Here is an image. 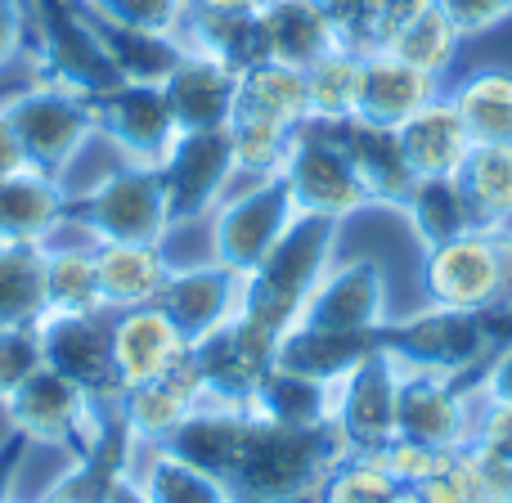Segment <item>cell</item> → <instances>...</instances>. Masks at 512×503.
I'll return each instance as SVG.
<instances>
[{"label": "cell", "instance_id": "6da1fadb", "mask_svg": "<svg viewBox=\"0 0 512 503\" xmlns=\"http://www.w3.org/2000/svg\"><path fill=\"white\" fill-rule=\"evenodd\" d=\"M346 454L351 450L333 423L283 427L252 414L230 490L239 503H315Z\"/></svg>", "mask_w": 512, "mask_h": 503}, {"label": "cell", "instance_id": "7a4b0ae2", "mask_svg": "<svg viewBox=\"0 0 512 503\" xmlns=\"http://www.w3.org/2000/svg\"><path fill=\"white\" fill-rule=\"evenodd\" d=\"M337 234L342 221H328V216H301L288 225L274 252L256 265L252 274H243V297H239V315H248L252 324L270 328V333H288L301 319L310 292L319 288V279L328 274L333 261Z\"/></svg>", "mask_w": 512, "mask_h": 503}, {"label": "cell", "instance_id": "3957f363", "mask_svg": "<svg viewBox=\"0 0 512 503\" xmlns=\"http://www.w3.org/2000/svg\"><path fill=\"white\" fill-rule=\"evenodd\" d=\"M9 126H14L23 158L32 171L63 180L68 162L81 153V144L95 135V95H81L59 81H41L14 90L0 99Z\"/></svg>", "mask_w": 512, "mask_h": 503}, {"label": "cell", "instance_id": "277c9868", "mask_svg": "<svg viewBox=\"0 0 512 503\" xmlns=\"http://www.w3.org/2000/svg\"><path fill=\"white\" fill-rule=\"evenodd\" d=\"M68 221L95 243H162L171 234V207L158 167L126 162L86 194H68Z\"/></svg>", "mask_w": 512, "mask_h": 503}, {"label": "cell", "instance_id": "5b68a950", "mask_svg": "<svg viewBox=\"0 0 512 503\" xmlns=\"http://www.w3.org/2000/svg\"><path fill=\"white\" fill-rule=\"evenodd\" d=\"M382 351L409 373H436V378H463V373L490 364L495 342L477 310L427 306L400 324H382Z\"/></svg>", "mask_w": 512, "mask_h": 503}, {"label": "cell", "instance_id": "8992f818", "mask_svg": "<svg viewBox=\"0 0 512 503\" xmlns=\"http://www.w3.org/2000/svg\"><path fill=\"white\" fill-rule=\"evenodd\" d=\"M27 18H32V63L41 81H59L81 95H104L122 81L81 0H27Z\"/></svg>", "mask_w": 512, "mask_h": 503}, {"label": "cell", "instance_id": "52a82bcc", "mask_svg": "<svg viewBox=\"0 0 512 503\" xmlns=\"http://www.w3.org/2000/svg\"><path fill=\"white\" fill-rule=\"evenodd\" d=\"M283 185L301 216H328V221H351L369 207L360 176H355L351 153L333 135L328 122H306L292 135V153L283 162Z\"/></svg>", "mask_w": 512, "mask_h": 503}, {"label": "cell", "instance_id": "ba28073f", "mask_svg": "<svg viewBox=\"0 0 512 503\" xmlns=\"http://www.w3.org/2000/svg\"><path fill=\"white\" fill-rule=\"evenodd\" d=\"M36 333H41L45 369L68 378L90 405H117L122 400L108 310H95V315H41Z\"/></svg>", "mask_w": 512, "mask_h": 503}, {"label": "cell", "instance_id": "9c48e42d", "mask_svg": "<svg viewBox=\"0 0 512 503\" xmlns=\"http://www.w3.org/2000/svg\"><path fill=\"white\" fill-rule=\"evenodd\" d=\"M189 351H194V364H198V373H203L207 405L248 409L256 387L265 382V373L274 369L279 333L252 324L248 315H234V319H225L221 328H212L207 337H198Z\"/></svg>", "mask_w": 512, "mask_h": 503}, {"label": "cell", "instance_id": "30bf717a", "mask_svg": "<svg viewBox=\"0 0 512 503\" xmlns=\"http://www.w3.org/2000/svg\"><path fill=\"white\" fill-rule=\"evenodd\" d=\"M292 221H297V203L283 176L256 180L252 189L234 194L212 212V261L230 265L234 274H252L288 234Z\"/></svg>", "mask_w": 512, "mask_h": 503}, {"label": "cell", "instance_id": "8fae6325", "mask_svg": "<svg viewBox=\"0 0 512 503\" xmlns=\"http://www.w3.org/2000/svg\"><path fill=\"white\" fill-rule=\"evenodd\" d=\"M158 176H162V189H167L171 225H185L216 212L225 185L239 176L230 126L225 131H180V140L162 158Z\"/></svg>", "mask_w": 512, "mask_h": 503}, {"label": "cell", "instance_id": "7c38bea8", "mask_svg": "<svg viewBox=\"0 0 512 503\" xmlns=\"http://www.w3.org/2000/svg\"><path fill=\"white\" fill-rule=\"evenodd\" d=\"M95 131L113 140L117 153L135 167H162L171 144L180 140L167 90L140 81H117L113 90L95 95Z\"/></svg>", "mask_w": 512, "mask_h": 503}, {"label": "cell", "instance_id": "4fadbf2b", "mask_svg": "<svg viewBox=\"0 0 512 503\" xmlns=\"http://www.w3.org/2000/svg\"><path fill=\"white\" fill-rule=\"evenodd\" d=\"M396 387L400 364L387 351L369 355L333 387V427L351 454H378L396 441Z\"/></svg>", "mask_w": 512, "mask_h": 503}, {"label": "cell", "instance_id": "5bb4252c", "mask_svg": "<svg viewBox=\"0 0 512 503\" xmlns=\"http://www.w3.org/2000/svg\"><path fill=\"white\" fill-rule=\"evenodd\" d=\"M0 409L9 432H18L27 445H59L72 454L86 445V432L95 423V405L54 369H36Z\"/></svg>", "mask_w": 512, "mask_h": 503}, {"label": "cell", "instance_id": "9a60e30c", "mask_svg": "<svg viewBox=\"0 0 512 503\" xmlns=\"http://www.w3.org/2000/svg\"><path fill=\"white\" fill-rule=\"evenodd\" d=\"M427 306L490 310L499 301V243L495 230H472L445 248L423 252Z\"/></svg>", "mask_w": 512, "mask_h": 503}, {"label": "cell", "instance_id": "2e32d148", "mask_svg": "<svg viewBox=\"0 0 512 503\" xmlns=\"http://www.w3.org/2000/svg\"><path fill=\"white\" fill-rule=\"evenodd\" d=\"M396 436L427 445L436 454H459L472 441V414L454 378L400 369L396 387Z\"/></svg>", "mask_w": 512, "mask_h": 503}, {"label": "cell", "instance_id": "e0dca14e", "mask_svg": "<svg viewBox=\"0 0 512 503\" xmlns=\"http://www.w3.org/2000/svg\"><path fill=\"white\" fill-rule=\"evenodd\" d=\"M301 324L315 328H346V333H369L387 324V274L373 256H351L333 265L310 292Z\"/></svg>", "mask_w": 512, "mask_h": 503}, {"label": "cell", "instance_id": "ac0fdd59", "mask_svg": "<svg viewBox=\"0 0 512 503\" xmlns=\"http://www.w3.org/2000/svg\"><path fill=\"white\" fill-rule=\"evenodd\" d=\"M239 297H243V274H234L221 261H207V265H189V270H171L153 306L194 346L198 337H207L225 319L239 315Z\"/></svg>", "mask_w": 512, "mask_h": 503}, {"label": "cell", "instance_id": "d6986e66", "mask_svg": "<svg viewBox=\"0 0 512 503\" xmlns=\"http://www.w3.org/2000/svg\"><path fill=\"white\" fill-rule=\"evenodd\" d=\"M441 95V77L405 63L391 50H369L360 59V99H355V117L373 126L396 131L400 122L418 113L423 104Z\"/></svg>", "mask_w": 512, "mask_h": 503}, {"label": "cell", "instance_id": "ffe728a7", "mask_svg": "<svg viewBox=\"0 0 512 503\" xmlns=\"http://www.w3.org/2000/svg\"><path fill=\"white\" fill-rule=\"evenodd\" d=\"M167 104L176 113L180 131H225L234 117V95H239V72L221 59H207L198 50H185L167 81Z\"/></svg>", "mask_w": 512, "mask_h": 503}, {"label": "cell", "instance_id": "44dd1931", "mask_svg": "<svg viewBox=\"0 0 512 503\" xmlns=\"http://www.w3.org/2000/svg\"><path fill=\"white\" fill-rule=\"evenodd\" d=\"M382 351V328L369 333H346V328H315V324H292L279 337V355L274 364L292 369L301 378H315L324 387H337L351 369H360L369 355Z\"/></svg>", "mask_w": 512, "mask_h": 503}, {"label": "cell", "instance_id": "7402d4cb", "mask_svg": "<svg viewBox=\"0 0 512 503\" xmlns=\"http://www.w3.org/2000/svg\"><path fill=\"white\" fill-rule=\"evenodd\" d=\"M261 32H265L270 63H283V68H297V72H306L328 50L346 45L342 32H337L333 9L324 0H265Z\"/></svg>", "mask_w": 512, "mask_h": 503}, {"label": "cell", "instance_id": "603a6c76", "mask_svg": "<svg viewBox=\"0 0 512 503\" xmlns=\"http://www.w3.org/2000/svg\"><path fill=\"white\" fill-rule=\"evenodd\" d=\"M333 135L342 140V149L351 153L355 176H360L369 207H405L409 189H414V171H409L405 153H400L396 131L387 126L360 122V117H346V122H328Z\"/></svg>", "mask_w": 512, "mask_h": 503}, {"label": "cell", "instance_id": "cb8c5ba5", "mask_svg": "<svg viewBox=\"0 0 512 503\" xmlns=\"http://www.w3.org/2000/svg\"><path fill=\"white\" fill-rule=\"evenodd\" d=\"M396 140H400V153H405L409 171H414L418 180L459 176L472 153V135H468V126H463L450 95H436L432 104H423L409 122H400Z\"/></svg>", "mask_w": 512, "mask_h": 503}, {"label": "cell", "instance_id": "d4e9b609", "mask_svg": "<svg viewBox=\"0 0 512 503\" xmlns=\"http://www.w3.org/2000/svg\"><path fill=\"white\" fill-rule=\"evenodd\" d=\"M185 351L189 342L158 306H135L113 319V360L122 391L140 387V382H158Z\"/></svg>", "mask_w": 512, "mask_h": 503}, {"label": "cell", "instance_id": "484cf974", "mask_svg": "<svg viewBox=\"0 0 512 503\" xmlns=\"http://www.w3.org/2000/svg\"><path fill=\"white\" fill-rule=\"evenodd\" d=\"M63 221H68V189H63V180L32 167L0 180V243L45 248Z\"/></svg>", "mask_w": 512, "mask_h": 503}, {"label": "cell", "instance_id": "4316f807", "mask_svg": "<svg viewBox=\"0 0 512 503\" xmlns=\"http://www.w3.org/2000/svg\"><path fill=\"white\" fill-rule=\"evenodd\" d=\"M180 41H185V50L230 63L234 72H248L270 59L265 54V32H261V9L194 0L185 14V27H180Z\"/></svg>", "mask_w": 512, "mask_h": 503}, {"label": "cell", "instance_id": "83f0119b", "mask_svg": "<svg viewBox=\"0 0 512 503\" xmlns=\"http://www.w3.org/2000/svg\"><path fill=\"white\" fill-rule=\"evenodd\" d=\"M248 423H252V409L198 405L162 450L194 463V468H203V472H212V477H221L225 486H230L234 468H239L243 441H248Z\"/></svg>", "mask_w": 512, "mask_h": 503}, {"label": "cell", "instance_id": "f1b7e54d", "mask_svg": "<svg viewBox=\"0 0 512 503\" xmlns=\"http://www.w3.org/2000/svg\"><path fill=\"white\" fill-rule=\"evenodd\" d=\"M95 270H99V297L104 310H135L153 306L171 274V261L162 243H95Z\"/></svg>", "mask_w": 512, "mask_h": 503}, {"label": "cell", "instance_id": "f546056e", "mask_svg": "<svg viewBox=\"0 0 512 503\" xmlns=\"http://www.w3.org/2000/svg\"><path fill=\"white\" fill-rule=\"evenodd\" d=\"M230 122H265L297 131L310 122L306 104V72L283 68V63H256V68L239 72V95H234V117Z\"/></svg>", "mask_w": 512, "mask_h": 503}, {"label": "cell", "instance_id": "4dcf8cb0", "mask_svg": "<svg viewBox=\"0 0 512 503\" xmlns=\"http://www.w3.org/2000/svg\"><path fill=\"white\" fill-rule=\"evenodd\" d=\"M405 221L414 230L418 248L432 252V248H445V243L463 239V234L481 230L477 225V212H472L468 194H463L459 176H427V180H414L405 198Z\"/></svg>", "mask_w": 512, "mask_h": 503}, {"label": "cell", "instance_id": "1f68e13d", "mask_svg": "<svg viewBox=\"0 0 512 503\" xmlns=\"http://www.w3.org/2000/svg\"><path fill=\"white\" fill-rule=\"evenodd\" d=\"M90 14V9H86ZM95 36L104 45V54L113 59L117 77L122 81H140V86H162L176 72V63L185 59V41L180 36H162V32H140V27L113 23V18L90 14Z\"/></svg>", "mask_w": 512, "mask_h": 503}, {"label": "cell", "instance_id": "d6a6232c", "mask_svg": "<svg viewBox=\"0 0 512 503\" xmlns=\"http://www.w3.org/2000/svg\"><path fill=\"white\" fill-rule=\"evenodd\" d=\"M459 45H463V32L454 27V18L445 14L436 0H427V5H418L414 14H405L396 27H391V36H387L382 50L400 54L405 63H414V68L441 77V72L454 68Z\"/></svg>", "mask_w": 512, "mask_h": 503}, {"label": "cell", "instance_id": "836d02e7", "mask_svg": "<svg viewBox=\"0 0 512 503\" xmlns=\"http://www.w3.org/2000/svg\"><path fill=\"white\" fill-rule=\"evenodd\" d=\"M248 409L283 427H324V423H333V387L274 364L265 373V382L256 387Z\"/></svg>", "mask_w": 512, "mask_h": 503}, {"label": "cell", "instance_id": "e575fe53", "mask_svg": "<svg viewBox=\"0 0 512 503\" xmlns=\"http://www.w3.org/2000/svg\"><path fill=\"white\" fill-rule=\"evenodd\" d=\"M459 185L477 212L481 230L512 225V140L504 144H472L468 162L459 171Z\"/></svg>", "mask_w": 512, "mask_h": 503}, {"label": "cell", "instance_id": "d590c367", "mask_svg": "<svg viewBox=\"0 0 512 503\" xmlns=\"http://www.w3.org/2000/svg\"><path fill=\"white\" fill-rule=\"evenodd\" d=\"M454 108H459L463 126H468L472 144H504L512 140V72L508 68H481L459 81L454 90Z\"/></svg>", "mask_w": 512, "mask_h": 503}, {"label": "cell", "instance_id": "8d00e7d4", "mask_svg": "<svg viewBox=\"0 0 512 503\" xmlns=\"http://www.w3.org/2000/svg\"><path fill=\"white\" fill-rule=\"evenodd\" d=\"M99 297L95 248H45V315H95Z\"/></svg>", "mask_w": 512, "mask_h": 503}, {"label": "cell", "instance_id": "74e56055", "mask_svg": "<svg viewBox=\"0 0 512 503\" xmlns=\"http://www.w3.org/2000/svg\"><path fill=\"white\" fill-rule=\"evenodd\" d=\"M117 409H122L126 427H131L135 445H149V450H162V445L176 436V427L185 423L189 414H194V400L180 396L176 387H171L167 378L158 382H140V387H126L122 400H117Z\"/></svg>", "mask_w": 512, "mask_h": 503}, {"label": "cell", "instance_id": "f35d334b", "mask_svg": "<svg viewBox=\"0 0 512 503\" xmlns=\"http://www.w3.org/2000/svg\"><path fill=\"white\" fill-rule=\"evenodd\" d=\"M144 499L149 503H239L234 490L221 477L194 468V463L176 459L167 450H149V463L135 472Z\"/></svg>", "mask_w": 512, "mask_h": 503}, {"label": "cell", "instance_id": "ab89813d", "mask_svg": "<svg viewBox=\"0 0 512 503\" xmlns=\"http://www.w3.org/2000/svg\"><path fill=\"white\" fill-rule=\"evenodd\" d=\"M360 50L337 45L319 63L306 68V104L310 122H346L355 117V99H360Z\"/></svg>", "mask_w": 512, "mask_h": 503}, {"label": "cell", "instance_id": "60d3db41", "mask_svg": "<svg viewBox=\"0 0 512 503\" xmlns=\"http://www.w3.org/2000/svg\"><path fill=\"white\" fill-rule=\"evenodd\" d=\"M45 315V248L0 243V328Z\"/></svg>", "mask_w": 512, "mask_h": 503}, {"label": "cell", "instance_id": "b9f144b4", "mask_svg": "<svg viewBox=\"0 0 512 503\" xmlns=\"http://www.w3.org/2000/svg\"><path fill=\"white\" fill-rule=\"evenodd\" d=\"M324 5L333 9L342 41L351 50L369 54V50H382L391 27L405 14H414L418 5H427V0H324Z\"/></svg>", "mask_w": 512, "mask_h": 503}, {"label": "cell", "instance_id": "7bdbcfd3", "mask_svg": "<svg viewBox=\"0 0 512 503\" xmlns=\"http://www.w3.org/2000/svg\"><path fill=\"white\" fill-rule=\"evenodd\" d=\"M400 486L378 454H346L315 503H400Z\"/></svg>", "mask_w": 512, "mask_h": 503}, {"label": "cell", "instance_id": "ee69618b", "mask_svg": "<svg viewBox=\"0 0 512 503\" xmlns=\"http://www.w3.org/2000/svg\"><path fill=\"white\" fill-rule=\"evenodd\" d=\"M292 135L283 126H265V122H230V140H234V167L252 180L265 176H283V162L292 153Z\"/></svg>", "mask_w": 512, "mask_h": 503}, {"label": "cell", "instance_id": "f6af8a7d", "mask_svg": "<svg viewBox=\"0 0 512 503\" xmlns=\"http://www.w3.org/2000/svg\"><path fill=\"white\" fill-rule=\"evenodd\" d=\"M90 14L113 18V23L140 27V32H162V36H180L185 14L194 0H81Z\"/></svg>", "mask_w": 512, "mask_h": 503}, {"label": "cell", "instance_id": "bcb514c9", "mask_svg": "<svg viewBox=\"0 0 512 503\" xmlns=\"http://www.w3.org/2000/svg\"><path fill=\"white\" fill-rule=\"evenodd\" d=\"M36 369H45L41 360V333L36 324H14L0 328V405L32 378Z\"/></svg>", "mask_w": 512, "mask_h": 503}, {"label": "cell", "instance_id": "7dc6e473", "mask_svg": "<svg viewBox=\"0 0 512 503\" xmlns=\"http://www.w3.org/2000/svg\"><path fill=\"white\" fill-rule=\"evenodd\" d=\"M436 5L454 18V27L463 32V41H468V36L495 32L499 23L512 18V0H436Z\"/></svg>", "mask_w": 512, "mask_h": 503}, {"label": "cell", "instance_id": "c3c4849f", "mask_svg": "<svg viewBox=\"0 0 512 503\" xmlns=\"http://www.w3.org/2000/svg\"><path fill=\"white\" fill-rule=\"evenodd\" d=\"M477 450L495 454L512 468V405H481V418H472V441Z\"/></svg>", "mask_w": 512, "mask_h": 503}, {"label": "cell", "instance_id": "681fc988", "mask_svg": "<svg viewBox=\"0 0 512 503\" xmlns=\"http://www.w3.org/2000/svg\"><path fill=\"white\" fill-rule=\"evenodd\" d=\"M32 50V18L23 0H0V68Z\"/></svg>", "mask_w": 512, "mask_h": 503}, {"label": "cell", "instance_id": "f907efd6", "mask_svg": "<svg viewBox=\"0 0 512 503\" xmlns=\"http://www.w3.org/2000/svg\"><path fill=\"white\" fill-rule=\"evenodd\" d=\"M481 400H490V405H512V342L490 355L486 373H481Z\"/></svg>", "mask_w": 512, "mask_h": 503}, {"label": "cell", "instance_id": "816d5d0a", "mask_svg": "<svg viewBox=\"0 0 512 503\" xmlns=\"http://www.w3.org/2000/svg\"><path fill=\"white\" fill-rule=\"evenodd\" d=\"M18 171H27V158H23V144H18V135H14V126H9L5 108H0V180L18 176Z\"/></svg>", "mask_w": 512, "mask_h": 503}, {"label": "cell", "instance_id": "f5cc1de1", "mask_svg": "<svg viewBox=\"0 0 512 503\" xmlns=\"http://www.w3.org/2000/svg\"><path fill=\"white\" fill-rule=\"evenodd\" d=\"M108 503H149V499H144L140 481H135V472H131V477H122V481L113 486V495H108Z\"/></svg>", "mask_w": 512, "mask_h": 503}, {"label": "cell", "instance_id": "db71d44e", "mask_svg": "<svg viewBox=\"0 0 512 503\" xmlns=\"http://www.w3.org/2000/svg\"><path fill=\"white\" fill-rule=\"evenodd\" d=\"M36 503H81V499H72V495H63V490H54V486H50Z\"/></svg>", "mask_w": 512, "mask_h": 503}, {"label": "cell", "instance_id": "11a10c76", "mask_svg": "<svg viewBox=\"0 0 512 503\" xmlns=\"http://www.w3.org/2000/svg\"><path fill=\"white\" fill-rule=\"evenodd\" d=\"M207 5H239V9H261L265 0H207Z\"/></svg>", "mask_w": 512, "mask_h": 503}, {"label": "cell", "instance_id": "9f6ffc18", "mask_svg": "<svg viewBox=\"0 0 512 503\" xmlns=\"http://www.w3.org/2000/svg\"><path fill=\"white\" fill-rule=\"evenodd\" d=\"M0 503H18V499H9V495H0Z\"/></svg>", "mask_w": 512, "mask_h": 503}, {"label": "cell", "instance_id": "6f0895ef", "mask_svg": "<svg viewBox=\"0 0 512 503\" xmlns=\"http://www.w3.org/2000/svg\"><path fill=\"white\" fill-rule=\"evenodd\" d=\"M508 503H512V490H508Z\"/></svg>", "mask_w": 512, "mask_h": 503}, {"label": "cell", "instance_id": "680465c9", "mask_svg": "<svg viewBox=\"0 0 512 503\" xmlns=\"http://www.w3.org/2000/svg\"><path fill=\"white\" fill-rule=\"evenodd\" d=\"M23 5H27V0H23Z\"/></svg>", "mask_w": 512, "mask_h": 503}]
</instances>
